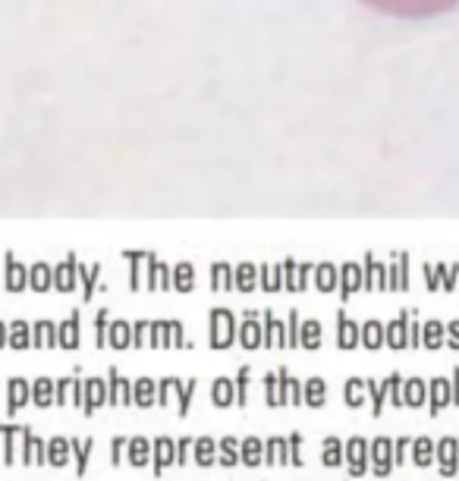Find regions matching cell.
<instances>
[{"label":"cell","mask_w":459,"mask_h":481,"mask_svg":"<svg viewBox=\"0 0 459 481\" xmlns=\"http://www.w3.org/2000/svg\"><path fill=\"white\" fill-rule=\"evenodd\" d=\"M346 453V472L349 478H362L365 472H371V453H368V440L365 437H349L343 444Z\"/></svg>","instance_id":"obj_1"},{"label":"cell","mask_w":459,"mask_h":481,"mask_svg":"<svg viewBox=\"0 0 459 481\" xmlns=\"http://www.w3.org/2000/svg\"><path fill=\"white\" fill-rule=\"evenodd\" d=\"M368 453H371V472L377 478H390V472L396 469L394 466V437H375L368 440Z\"/></svg>","instance_id":"obj_2"},{"label":"cell","mask_w":459,"mask_h":481,"mask_svg":"<svg viewBox=\"0 0 459 481\" xmlns=\"http://www.w3.org/2000/svg\"><path fill=\"white\" fill-rule=\"evenodd\" d=\"M434 463L444 478H453L459 472V440L456 437H441L434 444Z\"/></svg>","instance_id":"obj_3"},{"label":"cell","mask_w":459,"mask_h":481,"mask_svg":"<svg viewBox=\"0 0 459 481\" xmlns=\"http://www.w3.org/2000/svg\"><path fill=\"white\" fill-rule=\"evenodd\" d=\"M170 466H177V440L173 437H154L151 440V472L161 478Z\"/></svg>","instance_id":"obj_4"},{"label":"cell","mask_w":459,"mask_h":481,"mask_svg":"<svg viewBox=\"0 0 459 481\" xmlns=\"http://www.w3.org/2000/svg\"><path fill=\"white\" fill-rule=\"evenodd\" d=\"M23 450H19V456H23L25 466H47V444L42 437H35V431L32 428H23Z\"/></svg>","instance_id":"obj_5"},{"label":"cell","mask_w":459,"mask_h":481,"mask_svg":"<svg viewBox=\"0 0 459 481\" xmlns=\"http://www.w3.org/2000/svg\"><path fill=\"white\" fill-rule=\"evenodd\" d=\"M192 387H195V384H189V387H183L180 381H164V384H161V396H158V403H161V406H167L173 396H177V399H180V416H186L189 406H192Z\"/></svg>","instance_id":"obj_6"},{"label":"cell","mask_w":459,"mask_h":481,"mask_svg":"<svg viewBox=\"0 0 459 481\" xmlns=\"http://www.w3.org/2000/svg\"><path fill=\"white\" fill-rule=\"evenodd\" d=\"M126 463L136 466V469H145L151 463V440L148 437H130L126 440Z\"/></svg>","instance_id":"obj_7"},{"label":"cell","mask_w":459,"mask_h":481,"mask_svg":"<svg viewBox=\"0 0 459 481\" xmlns=\"http://www.w3.org/2000/svg\"><path fill=\"white\" fill-rule=\"evenodd\" d=\"M239 463L246 466V469H258V466L265 463V444H261V437L239 440Z\"/></svg>","instance_id":"obj_8"},{"label":"cell","mask_w":459,"mask_h":481,"mask_svg":"<svg viewBox=\"0 0 459 481\" xmlns=\"http://www.w3.org/2000/svg\"><path fill=\"white\" fill-rule=\"evenodd\" d=\"M70 446H73V463H76V475L82 478L89 472V459H92V450H94V437H70Z\"/></svg>","instance_id":"obj_9"},{"label":"cell","mask_w":459,"mask_h":481,"mask_svg":"<svg viewBox=\"0 0 459 481\" xmlns=\"http://www.w3.org/2000/svg\"><path fill=\"white\" fill-rule=\"evenodd\" d=\"M0 435H4V463L13 466L19 459V444H23V428L19 425H0Z\"/></svg>","instance_id":"obj_10"},{"label":"cell","mask_w":459,"mask_h":481,"mask_svg":"<svg viewBox=\"0 0 459 481\" xmlns=\"http://www.w3.org/2000/svg\"><path fill=\"white\" fill-rule=\"evenodd\" d=\"M70 459H73L70 437H51V440H47V466H54V469H63Z\"/></svg>","instance_id":"obj_11"},{"label":"cell","mask_w":459,"mask_h":481,"mask_svg":"<svg viewBox=\"0 0 459 481\" xmlns=\"http://www.w3.org/2000/svg\"><path fill=\"white\" fill-rule=\"evenodd\" d=\"M265 466H289L287 437H268L265 440Z\"/></svg>","instance_id":"obj_12"},{"label":"cell","mask_w":459,"mask_h":481,"mask_svg":"<svg viewBox=\"0 0 459 481\" xmlns=\"http://www.w3.org/2000/svg\"><path fill=\"white\" fill-rule=\"evenodd\" d=\"M192 453H195V466H201V469H211L218 463V444L211 437H195Z\"/></svg>","instance_id":"obj_13"},{"label":"cell","mask_w":459,"mask_h":481,"mask_svg":"<svg viewBox=\"0 0 459 481\" xmlns=\"http://www.w3.org/2000/svg\"><path fill=\"white\" fill-rule=\"evenodd\" d=\"M413 463L418 466V469L434 466V440L431 437H415L413 440Z\"/></svg>","instance_id":"obj_14"},{"label":"cell","mask_w":459,"mask_h":481,"mask_svg":"<svg viewBox=\"0 0 459 481\" xmlns=\"http://www.w3.org/2000/svg\"><path fill=\"white\" fill-rule=\"evenodd\" d=\"M321 463L327 466V469H337V466L346 463V453H343V440H340V437H324Z\"/></svg>","instance_id":"obj_15"},{"label":"cell","mask_w":459,"mask_h":481,"mask_svg":"<svg viewBox=\"0 0 459 481\" xmlns=\"http://www.w3.org/2000/svg\"><path fill=\"white\" fill-rule=\"evenodd\" d=\"M101 403H107V390H104V384H101V381H89V384H85V403H82L85 416H92V412L98 409Z\"/></svg>","instance_id":"obj_16"},{"label":"cell","mask_w":459,"mask_h":481,"mask_svg":"<svg viewBox=\"0 0 459 481\" xmlns=\"http://www.w3.org/2000/svg\"><path fill=\"white\" fill-rule=\"evenodd\" d=\"M239 463V440L236 437H220V453H218V466L233 469Z\"/></svg>","instance_id":"obj_17"},{"label":"cell","mask_w":459,"mask_h":481,"mask_svg":"<svg viewBox=\"0 0 459 481\" xmlns=\"http://www.w3.org/2000/svg\"><path fill=\"white\" fill-rule=\"evenodd\" d=\"M107 399H111V406H132V390L126 381H120L117 375H111V394H107Z\"/></svg>","instance_id":"obj_18"},{"label":"cell","mask_w":459,"mask_h":481,"mask_svg":"<svg viewBox=\"0 0 459 481\" xmlns=\"http://www.w3.org/2000/svg\"><path fill=\"white\" fill-rule=\"evenodd\" d=\"M450 403H453V399H450V384L437 377V381L431 384V416H437V412Z\"/></svg>","instance_id":"obj_19"},{"label":"cell","mask_w":459,"mask_h":481,"mask_svg":"<svg viewBox=\"0 0 459 481\" xmlns=\"http://www.w3.org/2000/svg\"><path fill=\"white\" fill-rule=\"evenodd\" d=\"M233 396H236V387L230 381H218L211 387V403L214 406H220V409H227L230 403H233Z\"/></svg>","instance_id":"obj_20"},{"label":"cell","mask_w":459,"mask_h":481,"mask_svg":"<svg viewBox=\"0 0 459 481\" xmlns=\"http://www.w3.org/2000/svg\"><path fill=\"white\" fill-rule=\"evenodd\" d=\"M324 399H327V394H324V381H318V377L308 381L306 390H302V403H308V406L318 409V406H324Z\"/></svg>","instance_id":"obj_21"},{"label":"cell","mask_w":459,"mask_h":481,"mask_svg":"<svg viewBox=\"0 0 459 481\" xmlns=\"http://www.w3.org/2000/svg\"><path fill=\"white\" fill-rule=\"evenodd\" d=\"M29 403V384L25 381H10V412H19Z\"/></svg>","instance_id":"obj_22"},{"label":"cell","mask_w":459,"mask_h":481,"mask_svg":"<svg viewBox=\"0 0 459 481\" xmlns=\"http://www.w3.org/2000/svg\"><path fill=\"white\" fill-rule=\"evenodd\" d=\"M425 394H428V387H425L418 377H413V381L406 384V390H403V403H406V406H422Z\"/></svg>","instance_id":"obj_23"},{"label":"cell","mask_w":459,"mask_h":481,"mask_svg":"<svg viewBox=\"0 0 459 481\" xmlns=\"http://www.w3.org/2000/svg\"><path fill=\"white\" fill-rule=\"evenodd\" d=\"M280 387H283V399H287V403H293V406L302 403V387H299V381H293V377L280 375Z\"/></svg>","instance_id":"obj_24"},{"label":"cell","mask_w":459,"mask_h":481,"mask_svg":"<svg viewBox=\"0 0 459 481\" xmlns=\"http://www.w3.org/2000/svg\"><path fill=\"white\" fill-rule=\"evenodd\" d=\"M132 403L142 406V409H148V406L154 403V384L151 381H139L136 384V394H132Z\"/></svg>","instance_id":"obj_25"},{"label":"cell","mask_w":459,"mask_h":481,"mask_svg":"<svg viewBox=\"0 0 459 481\" xmlns=\"http://www.w3.org/2000/svg\"><path fill=\"white\" fill-rule=\"evenodd\" d=\"M230 343V318L218 315L214 318V346H227Z\"/></svg>","instance_id":"obj_26"},{"label":"cell","mask_w":459,"mask_h":481,"mask_svg":"<svg viewBox=\"0 0 459 481\" xmlns=\"http://www.w3.org/2000/svg\"><path fill=\"white\" fill-rule=\"evenodd\" d=\"M32 396H35V403L42 406V409L44 406H51L54 403V384L51 381H38L35 390H32Z\"/></svg>","instance_id":"obj_27"},{"label":"cell","mask_w":459,"mask_h":481,"mask_svg":"<svg viewBox=\"0 0 459 481\" xmlns=\"http://www.w3.org/2000/svg\"><path fill=\"white\" fill-rule=\"evenodd\" d=\"M287 444H289V466H293V469L306 466V463H302V435H289Z\"/></svg>","instance_id":"obj_28"},{"label":"cell","mask_w":459,"mask_h":481,"mask_svg":"<svg viewBox=\"0 0 459 481\" xmlns=\"http://www.w3.org/2000/svg\"><path fill=\"white\" fill-rule=\"evenodd\" d=\"M268 406H287V399H283V387L277 377H268Z\"/></svg>","instance_id":"obj_29"},{"label":"cell","mask_w":459,"mask_h":481,"mask_svg":"<svg viewBox=\"0 0 459 481\" xmlns=\"http://www.w3.org/2000/svg\"><path fill=\"white\" fill-rule=\"evenodd\" d=\"M413 446V437H394V466L406 463V450Z\"/></svg>","instance_id":"obj_30"},{"label":"cell","mask_w":459,"mask_h":481,"mask_svg":"<svg viewBox=\"0 0 459 481\" xmlns=\"http://www.w3.org/2000/svg\"><path fill=\"white\" fill-rule=\"evenodd\" d=\"M362 399H365L362 381H349V384H346V403H349V406H362Z\"/></svg>","instance_id":"obj_31"},{"label":"cell","mask_w":459,"mask_h":481,"mask_svg":"<svg viewBox=\"0 0 459 481\" xmlns=\"http://www.w3.org/2000/svg\"><path fill=\"white\" fill-rule=\"evenodd\" d=\"M126 440H130V437H113V440H111V466H120V463H123Z\"/></svg>","instance_id":"obj_32"},{"label":"cell","mask_w":459,"mask_h":481,"mask_svg":"<svg viewBox=\"0 0 459 481\" xmlns=\"http://www.w3.org/2000/svg\"><path fill=\"white\" fill-rule=\"evenodd\" d=\"M73 387H76V381H60L57 384V394H54V399H57L60 406H66L73 399Z\"/></svg>","instance_id":"obj_33"},{"label":"cell","mask_w":459,"mask_h":481,"mask_svg":"<svg viewBox=\"0 0 459 481\" xmlns=\"http://www.w3.org/2000/svg\"><path fill=\"white\" fill-rule=\"evenodd\" d=\"M192 444H195V437H180L177 440V466H186V456H189V450H192Z\"/></svg>","instance_id":"obj_34"},{"label":"cell","mask_w":459,"mask_h":481,"mask_svg":"<svg viewBox=\"0 0 459 481\" xmlns=\"http://www.w3.org/2000/svg\"><path fill=\"white\" fill-rule=\"evenodd\" d=\"M384 387H387V394H390V399H394V406H406V403H403L400 377H390V384H384Z\"/></svg>","instance_id":"obj_35"},{"label":"cell","mask_w":459,"mask_h":481,"mask_svg":"<svg viewBox=\"0 0 459 481\" xmlns=\"http://www.w3.org/2000/svg\"><path fill=\"white\" fill-rule=\"evenodd\" d=\"M371 387V396H375V416L384 409V396H387V387H377V384H368Z\"/></svg>","instance_id":"obj_36"},{"label":"cell","mask_w":459,"mask_h":481,"mask_svg":"<svg viewBox=\"0 0 459 481\" xmlns=\"http://www.w3.org/2000/svg\"><path fill=\"white\" fill-rule=\"evenodd\" d=\"M340 343H343V346H353V343H356V327H353V324H343V327H340Z\"/></svg>","instance_id":"obj_37"},{"label":"cell","mask_w":459,"mask_h":481,"mask_svg":"<svg viewBox=\"0 0 459 481\" xmlns=\"http://www.w3.org/2000/svg\"><path fill=\"white\" fill-rule=\"evenodd\" d=\"M365 343H368V346H377V343H381V327H377V324H368Z\"/></svg>","instance_id":"obj_38"},{"label":"cell","mask_w":459,"mask_h":481,"mask_svg":"<svg viewBox=\"0 0 459 481\" xmlns=\"http://www.w3.org/2000/svg\"><path fill=\"white\" fill-rule=\"evenodd\" d=\"M318 334H321L318 324H308L306 327V346H318Z\"/></svg>","instance_id":"obj_39"},{"label":"cell","mask_w":459,"mask_h":481,"mask_svg":"<svg viewBox=\"0 0 459 481\" xmlns=\"http://www.w3.org/2000/svg\"><path fill=\"white\" fill-rule=\"evenodd\" d=\"M246 384H249V371H242V375H239V387H236V399H239L242 406H246Z\"/></svg>","instance_id":"obj_40"},{"label":"cell","mask_w":459,"mask_h":481,"mask_svg":"<svg viewBox=\"0 0 459 481\" xmlns=\"http://www.w3.org/2000/svg\"><path fill=\"white\" fill-rule=\"evenodd\" d=\"M242 340H246V346H258V327H246L242 330Z\"/></svg>","instance_id":"obj_41"},{"label":"cell","mask_w":459,"mask_h":481,"mask_svg":"<svg viewBox=\"0 0 459 481\" xmlns=\"http://www.w3.org/2000/svg\"><path fill=\"white\" fill-rule=\"evenodd\" d=\"M390 343H394V346H403V327H400V324H396V327H390Z\"/></svg>","instance_id":"obj_42"},{"label":"cell","mask_w":459,"mask_h":481,"mask_svg":"<svg viewBox=\"0 0 459 481\" xmlns=\"http://www.w3.org/2000/svg\"><path fill=\"white\" fill-rule=\"evenodd\" d=\"M437 343H441V330L428 327V346H437Z\"/></svg>","instance_id":"obj_43"},{"label":"cell","mask_w":459,"mask_h":481,"mask_svg":"<svg viewBox=\"0 0 459 481\" xmlns=\"http://www.w3.org/2000/svg\"><path fill=\"white\" fill-rule=\"evenodd\" d=\"M63 343H66V346H73V343H76V327H66L63 330Z\"/></svg>","instance_id":"obj_44"},{"label":"cell","mask_w":459,"mask_h":481,"mask_svg":"<svg viewBox=\"0 0 459 481\" xmlns=\"http://www.w3.org/2000/svg\"><path fill=\"white\" fill-rule=\"evenodd\" d=\"M113 343H117V346H123V343H126V327H117V330H113Z\"/></svg>","instance_id":"obj_45"},{"label":"cell","mask_w":459,"mask_h":481,"mask_svg":"<svg viewBox=\"0 0 459 481\" xmlns=\"http://www.w3.org/2000/svg\"><path fill=\"white\" fill-rule=\"evenodd\" d=\"M268 334H271V337H268V343H277V334H280V327H277V324H271V327H268Z\"/></svg>","instance_id":"obj_46"}]
</instances>
